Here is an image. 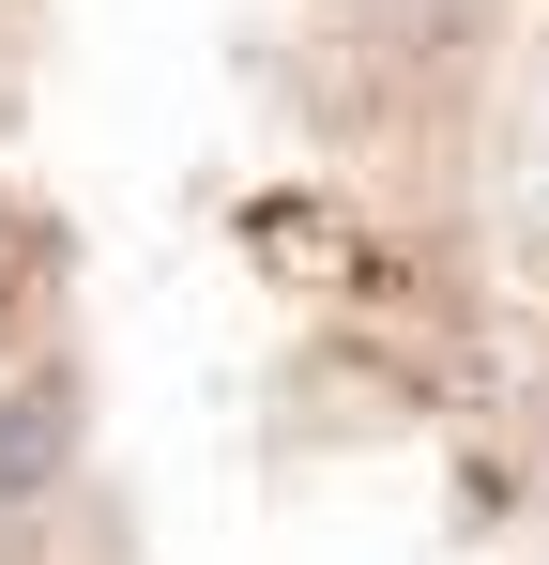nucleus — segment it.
Instances as JSON below:
<instances>
[{"instance_id": "f257e3e1", "label": "nucleus", "mask_w": 549, "mask_h": 565, "mask_svg": "<svg viewBox=\"0 0 549 565\" xmlns=\"http://www.w3.org/2000/svg\"><path fill=\"white\" fill-rule=\"evenodd\" d=\"M62 444H77V382H62V367H31L15 397H0V489L31 504V489L62 473Z\"/></svg>"}]
</instances>
